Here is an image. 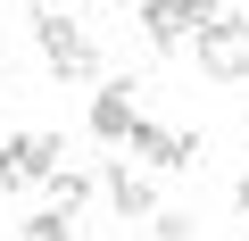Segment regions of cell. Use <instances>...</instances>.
<instances>
[{
    "mask_svg": "<svg viewBox=\"0 0 249 241\" xmlns=\"http://www.w3.org/2000/svg\"><path fill=\"white\" fill-rule=\"evenodd\" d=\"M183 17H191V34H208V25L224 17V0H183Z\"/></svg>",
    "mask_w": 249,
    "mask_h": 241,
    "instance_id": "cell-10",
    "label": "cell"
},
{
    "mask_svg": "<svg viewBox=\"0 0 249 241\" xmlns=\"http://www.w3.org/2000/svg\"><path fill=\"white\" fill-rule=\"evenodd\" d=\"M42 9H58V0H34V17H42Z\"/></svg>",
    "mask_w": 249,
    "mask_h": 241,
    "instance_id": "cell-12",
    "label": "cell"
},
{
    "mask_svg": "<svg viewBox=\"0 0 249 241\" xmlns=\"http://www.w3.org/2000/svg\"><path fill=\"white\" fill-rule=\"evenodd\" d=\"M241 9H249V0H241Z\"/></svg>",
    "mask_w": 249,
    "mask_h": 241,
    "instance_id": "cell-14",
    "label": "cell"
},
{
    "mask_svg": "<svg viewBox=\"0 0 249 241\" xmlns=\"http://www.w3.org/2000/svg\"><path fill=\"white\" fill-rule=\"evenodd\" d=\"M133 125H142V108H133V83H100L91 92V142H133Z\"/></svg>",
    "mask_w": 249,
    "mask_h": 241,
    "instance_id": "cell-3",
    "label": "cell"
},
{
    "mask_svg": "<svg viewBox=\"0 0 249 241\" xmlns=\"http://www.w3.org/2000/svg\"><path fill=\"white\" fill-rule=\"evenodd\" d=\"M34 42H42V58H50L58 83H91V75H100V42H91L67 9H42V17H34Z\"/></svg>",
    "mask_w": 249,
    "mask_h": 241,
    "instance_id": "cell-1",
    "label": "cell"
},
{
    "mask_svg": "<svg viewBox=\"0 0 249 241\" xmlns=\"http://www.w3.org/2000/svg\"><path fill=\"white\" fill-rule=\"evenodd\" d=\"M0 83H9V67H0Z\"/></svg>",
    "mask_w": 249,
    "mask_h": 241,
    "instance_id": "cell-13",
    "label": "cell"
},
{
    "mask_svg": "<svg viewBox=\"0 0 249 241\" xmlns=\"http://www.w3.org/2000/svg\"><path fill=\"white\" fill-rule=\"evenodd\" d=\"M83 9H91V0H83Z\"/></svg>",
    "mask_w": 249,
    "mask_h": 241,
    "instance_id": "cell-15",
    "label": "cell"
},
{
    "mask_svg": "<svg viewBox=\"0 0 249 241\" xmlns=\"http://www.w3.org/2000/svg\"><path fill=\"white\" fill-rule=\"evenodd\" d=\"M83 200H91V175H75V167H58V175H50V208H67V216H75Z\"/></svg>",
    "mask_w": 249,
    "mask_h": 241,
    "instance_id": "cell-7",
    "label": "cell"
},
{
    "mask_svg": "<svg viewBox=\"0 0 249 241\" xmlns=\"http://www.w3.org/2000/svg\"><path fill=\"white\" fill-rule=\"evenodd\" d=\"M232 216H241V224H249V175H241V191H232Z\"/></svg>",
    "mask_w": 249,
    "mask_h": 241,
    "instance_id": "cell-11",
    "label": "cell"
},
{
    "mask_svg": "<svg viewBox=\"0 0 249 241\" xmlns=\"http://www.w3.org/2000/svg\"><path fill=\"white\" fill-rule=\"evenodd\" d=\"M25 241H75V216L67 208H42V216H25Z\"/></svg>",
    "mask_w": 249,
    "mask_h": 241,
    "instance_id": "cell-8",
    "label": "cell"
},
{
    "mask_svg": "<svg viewBox=\"0 0 249 241\" xmlns=\"http://www.w3.org/2000/svg\"><path fill=\"white\" fill-rule=\"evenodd\" d=\"M100 191H108V208H116L124 224H133V216H158V200H150V175H133L124 158H108V167H100Z\"/></svg>",
    "mask_w": 249,
    "mask_h": 241,
    "instance_id": "cell-4",
    "label": "cell"
},
{
    "mask_svg": "<svg viewBox=\"0 0 249 241\" xmlns=\"http://www.w3.org/2000/svg\"><path fill=\"white\" fill-rule=\"evenodd\" d=\"M67 167V142L58 133H9L0 142V191H34Z\"/></svg>",
    "mask_w": 249,
    "mask_h": 241,
    "instance_id": "cell-2",
    "label": "cell"
},
{
    "mask_svg": "<svg viewBox=\"0 0 249 241\" xmlns=\"http://www.w3.org/2000/svg\"><path fill=\"white\" fill-rule=\"evenodd\" d=\"M124 150H133V158H150V167H166V158H175V133L142 116V125H133V142H124Z\"/></svg>",
    "mask_w": 249,
    "mask_h": 241,
    "instance_id": "cell-6",
    "label": "cell"
},
{
    "mask_svg": "<svg viewBox=\"0 0 249 241\" xmlns=\"http://www.w3.org/2000/svg\"><path fill=\"white\" fill-rule=\"evenodd\" d=\"M133 25H142V42H150V50H183V34H191L183 0H142V9H133Z\"/></svg>",
    "mask_w": 249,
    "mask_h": 241,
    "instance_id": "cell-5",
    "label": "cell"
},
{
    "mask_svg": "<svg viewBox=\"0 0 249 241\" xmlns=\"http://www.w3.org/2000/svg\"><path fill=\"white\" fill-rule=\"evenodd\" d=\"M150 224H158V241H191V233H199V216H183V208H158Z\"/></svg>",
    "mask_w": 249,
    "mask_h": 241,
    "instance_id": "cell-9",
    "label": "cell"
}]
</instances>
